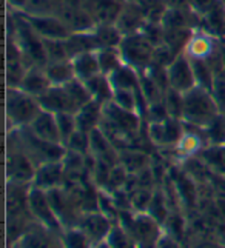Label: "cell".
I'll use <instances>...</instances> for the list:
<instances>
[{"mask_svg": "<svg viewBox=\"0 0 225 248\" xmlns=\"http://www.w3.org/2000/svg\"><path fill=\"white\" fill-rule=\"evenodd\" d=\"M177 148L184 153V155H192L201 148V138L194 133H184L182 138L177 142Z\"/></svg>", "mask_w": 225, "mask_h": 248, "instance_id": "31", "label": "cell"}, {"mask_svg": "<svg viewBox=\"0 0 225 248\" xmlns=\"http://www.w3.org/2000/svg\"><path fill=\"white\" fill-rule=\"evenodd\" d=\"M64 167V160L45 162V164L39 165V168L36 170V176H34V186L45 191L57 188V185L62 182Z\"/></svg>", "mask_w": 225, "mask_h": 248, "instance_id": "14", "label": "cell"}, {"mask_svg": "<svg viewBox=\"0 0 225 248\" xmlns=\"http://www.w3.org/2000/svg\"><path fill=\"white\" fill-rule=\"evenodd\" d=\"M43 46H45V53L48 63L49 62H62V61H71L70 53H68L66 42L57 40V39H43Z\"/></svg>", "mask_w": 225, "mask_h": 248, "instance_id": "27", "label": "cell"}, {"mask_svg": "<svg viewBox=\"0 0 225 248\" xmlns=\"http://www.w3.org/2000/svg\"><path fill=\"white\" fill-rule=\"evenodd\" d=\"M57 117V125L60 131V138H62V143L66 147L68 140L77 130V122H76V114L71 113H59Z\"/></svg>", "mask_w": 225, "mask_h": 248, "instance_id": "29", "label": "cell"}, {"mask_svg": "<svg viewBox=\"0 0 225 248\" xmlns=\"http://www.w3.org/2000/svg\"><path fill=\"white\" fill-rule=\"evenodd\" d=\"M94 34L100 44V48H119L124 34L117 30L116 25H96Z\"/></svg>", "mask_w": 225, "mask_h": 248, "instance_id": "23", "label": "cell"}, {"mask_svg": "<svg viewBox=\"0 0 225 248\" xmlns=\"http://www.w3.org/2000/svg\"><path fill=\"white\" fill-rule=\"evenodd\" d=\"M156 46L144 36V32L124 36L119 45V53L125 65L133 66L139 73L148 70L153 63Z\"/></svg>", "mask_w": 225, "mask_h": 248, "instance_id": "3", "label": "cell"}, {"mask_svg": "<svg viewBox=\"0 0 225 248\" xmlns=\"http://www.w3.org/2000/svg\"><path fill=\"white\" fill-rule=\"evenodd\" d=\"M86 85V88L91 93L93 100L99 102L100 105H105L107 102L112 100V94H114V90H112V85L108 79V76L105 74H97L94 76L93 79L83 82Z\"/></svg>", "mask_w": 225, "mask_h": 248, "instance_id": "21", "label": "cell"}, {"mask_svg": "<svg viewBox=\"0 0 225 248\" xmlns=\"http://www.w3.org/2000/svg\"><path fill=\"white\" fill-rule=\"evenodd\" d=\"M80 230L90 239V242H100L111 232L110 219L100 213H91V215L85 216Z\"/></svg>", "mask_w": 225, "mask_h": 248, "instance_id": "16", "label": "cell"}, {"mask_svg": "<svg viewBox=\"0 0 225 248\" xmlns=\"http://www.w3.org/2000/svg\"><path fill=\"white\" fill-rule=\"evenodd\" d=\"M159 248H176V245L173 244L171 241H167V239H165V241H162V242H161Z\"/></svg>", "mask_w": 225, "mask_h": 248, "instance_id": "37", "label": "cell"}, {"mask_svg": "<svg viewBox=\"0 0 225 248\" xmlns=\"http://www.w3.org/2000/svg\"><path fill=\"white\" fill-rule=\"evenodd\" d=\"M28 128L32 131V134H36L42 140H47L51 143H62V138H60V131L57 125V117L51 111L42 109L37 114V117L31 122V125H28Z\"/></svg>", "mask_w": 225, "mask_h": 248, "instance_id": "11", "label": "cell"}, {"mask_svg": "<svg viewBox=\"0 0 225 248\" xmlns=\"http://www.w3.org/2000/svg\"><path fill=\"white\" fill-rule=\"evenodd\" d=\"M125 182V170L122 167H114L111 168V173L108 177V185H112V188H119L120 185H124Z\"/></svg>", "mask_w": 225, "mask_h": 248, "instance_id": "34", "label": "cell"}, {"mask_svg": "<svg viewBox=\"0 0 225 248\" xmlns=\"http://www.w3.org/2000/svg\"><path fill=\"white\" fill-rule=\"evenodd\" d=\"M190 61H192V66L194 71L196 85L213 93L214 79H213V71H211L210 65L207 63L205 59H190Z\"/></svg>", "mask_w": 225, "mask_h": 248, "instance_id": "24", "label": "cell"}, {"mask_svg": "<svg viewBox=\"0 0 225 248\" xmlns=\"http://www.w3.org/2000/svg\"><path fill=\"white\" fill-rule=\"evenodd\" d=\"M39 102L43 109L51 111V113L59 114V113H71L77 114L79 113V107H77L74 97L71 96L70 90L65 85L60 87H51L42 97H39Z\"/></svg>", "mask_w": 225, "mask_h": 248, "instance_id": "6", "label": "cell"}, {"mask_svg": "<svg viewBox=\"0 0 225 248\" xmlns=\"http://www.w3.org/2000/svg\"><path fill=\"white\" fill-rule=\"evenodd\" d=\"M180 119L168 117L165 121L150 122L148 125V136L150 139L158 145H173L177 143L182 138L184 128L180 125Z\"/></svg>", "mask_w": 225, "mask_h": 248, "instance_id": "10", "label": "cell"}, {"mask_svg": "<svg viewBox=\"0 0 225 248\" xmlns=\"http://www.w3.org/2000/svg\"><path fill=\"white\" fill-rule=\"evenodd\" d=\"M66 148L70 151L79 153V155H85L90 150V134L83 133L80 130H76L74 134L70 138L66 143Z\"/></svg>", "mask_w": 225, "mask_h": 248, "instance_id": "30", "label": "cell"}, {"mask_svg": "<svg viewBox=\"0 0 225 248\" xmlns=\"http://www.w3.org/2000/svg\"><path fill=\"white\" fill-rule=\"evenodd\" d=\"M28 207L36 219H39L45 228L49 230H57L59 228V217L53 210L48 199V193L45 190L34 186L32 190L28 193Z\"/></svg>", "mask_w": 225, "mask_h": 248, "instance_id": "7", "label": "cell"}, {"mask_svg": "<svg viewBox=\"0 0 225 248\" xmlns=\"http://www.w3.org/2000/svg\"><path fill=\"white\" fill-rule=\"evenodd\" d=\"M65 245L66 248H90V239L82 230H71L65 234Z\"/></svg>", "mask_w": 225, "mask_h": 248, "instance_id": "32", "label": "cell"}, {"mask_svg": "<svg viewBox=\"0 0 225 248\" xmlns=\"http://www.w3.org/2000/svg\"><path fill=\"white\" fill-rule=\"evenodd\" d=\"M167 78L170 88L185 94L196 87V78L192 66V61L185 53L177 54L167 66Z\"/></svg>", "mask_w": 225, "mask_h": 248, "instance_id": "4", "label": "cell"}, {"mask_svg": "<svg viewBox=\"0 0 225 248\" xmlns=\"http://www.w3.org/2000/svg\"><path fill=\"white\" fill-rule=\"evenodd\" d=\"M76 79L82 82H86L93 79L94 76L102 74L100 63L97 57V51H88V53H82L79 56H74L71 59Z\"/></svg>", "mask_w": 225, "mask_h": 248, "instance_id": "15", "label": "cell"}, {"mask_svg": "<svg viewBox=\"0 0 225 248\" xmlns=\"http://www.w3.org/2000/svg\"><path fill=\"white\" fill-rule=\"evenodd\" d=\"M108 79L112 85V90H137L141 87V74L129 65H120L116 71H112Z\"/></svg>", "mask_w": 225, "mask_h": 248, "instance_id": "17", "label": "cell"}, {"mask_svg": "<svg viewBox=\"0 0 225 248\" xmlns=\"http://www.w3.org/2000/svg\"><path fill=\"white\" fill-rule=\"evenodd\" d=\"M204 157L213 167L225 171V147H211L204 151Z\"/></svg>", "mask_w": 225, "mask_h": 248, "instance_id": "33", "label": "cell"}, {"mask_svg": "<svg viewBox=\"0 0 225 248\" xmlns=\"http://www.w3.org/2000/svg\"><path fill=\"white\" fill-rule=\"evenodd\" d=\"M8 2H10V5L16 8V10H23V8L27 6L28 0H8Z\"/></svg>", "mask_w": 225, "mask_h": 248, "instance_id": "36", "label": "cell"}, {"mask_svg": "<svg viewBox=\"0 0 225 248\" xmlns=\"http://www.w3.org/2000/svg\"><path fill=\"white\" fill-rule=\"evenodd\" d=\"M102 108L103 105H100L96 100L88 102V104L76 114L77 130L90 134L94 128H97L102 121Z\"/></svg>", "mask_w": 225, "mask_h": 248, "instance_id": "18", "label": "cell"}, {"mask_svg": "<svg viewBox=\"0 0 225 248\" xmlns=\"http://www.w3.org/2000/svg\"><path fill=\"white\" fill-rule=\"evenodd\" d=\"M224 23H225V16H224Z\"/></svg>", "mask_w": 225, "mask_h": 248, "instance_id": "38", "label": "cell"}, {"mask_svg": "<svg viewBox=\"0 0 225 248\" xmlns=\"http://www.w3.org/2000/svg\"><path fill=\"white\" fill-rule=\"evenodd\" d=\"M43 108L37 97L30 96L20 88H10L6 96V114L8 121L14 128H23L31 125Z\"/></svg>", "mask_w": 225, "mask_h": 248, "instance_id": "2", "label": "cell"}, {"mask_svg": "<svg viewBox=\"0 0 225 248\" xmlns=\"http://www.w3.org/2000/svg\"><path fill=\"white\" fill-rule=\"evenodd\" d=\"M23 17L42 39L66 40L73 34V31L60 17L43 14H23Z\"/></svg>", "mask_w": 225, "mask_h": 248, "instance_id": "5", "label": "cell"}, {"mask_svg": "<svg viewBox=\"0 0 225 248\" xmlns=\"http://www.w3.org/2000/svg\"><path fill=\"white\" fill-rule=\"evenodd\" d=\"M53 85H51L48 76L45 73V66H30L25 73L19 88L30 96L42 97Z\"/></svg>", "mask_w": 225, "mask_h": 248, "instance_id": "13", "label": "cell"}, {"mask_svg": "<svg viewBox=\"0 0 225 248\" xmlns=\"http://www.w3.org/2000/svg\"><path fill=\"white\" fill-rule=\"evenodd\" d=\"M163 104L167 107L170 117L182 119V109H184V94L173 88H168L163 93Z\"/></svg>", "mask_w": 225, "mask_h": 248, "instance_id": "28", "label": "cell"}, {"mask_svg": "<svg viewBox=\"0 0 225 248\" xmlns=\"http://www.w3.org/2000/svg\"><path fill=\"white\" fill-rule=\"evenodd\" d=\"M125 0H88L85 10L96 25H116Z\"/></svg>", "mask_w": 225, "mask_h": 248, "instance_id": "9", "label": "cell"}, {"mask_svg": "<svg viewBox=\"0 0 225 248\" xmlns=\"http://www.w3.org/2000/svg\"><path fill=\"white\" fill-rule=\"evenodd\" d=\"M131 230L134 232V236L137 237L142 245H148L153 244L156 239V220L151 216H139L134 217Z\"/></svg>", "mask_w": 225, "mask_h": 248, "instance_id": "22", "label": "cell"}, {"mask_svg": "<svg viewBox=\"0 0 225 248\" xmlns=\"http://www.w3.org/2000/svg\"><path fill=\"white\" fill-rule=\"evenodd\" d=\"M20 248H66V245L65 241L57 239L51 230L47 228V232L36 230L25 234L20 241Z\"/></svg>", "mask_w": 225, "mask_h": 248, "instance_id": "19", "label": "cell"}, {"mask_svg": "<svg viewBox=\"0 0 225 248\" xmlns=\"http://www.w3.org/2000/svg\"><path fill=\"white\" fill-rule=\"evenodd\" d=\"M211 40L207 36H194L192 37L185 45V51L184 53L190 57V59H205L210 57L211 54Z\"/></svg>", "mask_w": 225, "mask_h": 248, "instance_id": "25", "label": "cell"}, {"mask_svg": "<svg viewBox=\"0 0 225 248\" xmlns=\"http://www.w3.org/2000/svg\"><path fill=\"white\" fill-rule=\"evenodd\" d=\"M97 57L100 63V71L105 76H110L112 71H116L120 65H124L119 48H100L97 49Z\"/></svg>", "mask_w": 225, "mask_h": 248, "instance_id": "26", "label": "cell"}, {"mask_svg": "<svg viewBox=\"0 0 225 248\" xmlns=\"http://www.w3.org/2000/svg\"><path fill=\"white\" fill-rule=\"evenodd\" d=\"M218 116H221L219 104L211 91L196 85L184 94V109L180 121L187 125L207 128Z\"/></svg>", "mask_w": 225, "mask_h": 248, "instance_id": "1", "label": "cell"}, {"mask_svg": "<svg viewBox=\"0 0 225 248\" xmlns=\"http://www.w3.org/2000/svg\"><path fill=\"white\" fill-rule=\"evenodd\" d=\"M151 194L148 191H137L134 194V198H133V205H134V208L137 210H145V208H148V205L151 202Z\"/></svg>", "mask_w": 225, "mask_h": 248, "instance_id": "35", "label": "cell"}, {"mask_svg": "<svg viewBox=\"0 0 225 248\" xmlns=\"http://www.w3.org/2000/svg\"><path fill=\"white\" fill-rule=\"evenodd\" d=\"M146 22L148 20H146V16L139 2L137 0H125V5L116 22V27L124 36H129V34L141 32Z\"/></svg>", "mask_w": 225, "mask_h": 248, "instance_id": "8", "label": "cell"}, {"mask_svg": "<svg viewBox=\"0 0 225 248\" xmlns=\"http://www.w3.org/2000/svg\"><path fill=\"white\" fill-rule=\"evenodd\" d=\"M36 176V170H34V164L31 157L22 151H13L8 156V177L13 182H30L34 181Z\"/></svg>", "mask_w": 225, "mask_h": 248, "instance_id": "12", "label": "cell"}, {"mask_svg": "<svg viewBox=\"0 0 225 248\" xmlns=\"http://www.w3.org/2000/svg\"><path fill=\"white\" fill-rule=\"evenodd\" d=\"M45 73L48 76L51 85H54V87H60V85H65L68 82H71L73 79H76L71 61L49 62L45 65Z\"/></svg>", "mask_w": 225, "mask_h": 248, "instance_id": "20", "label": "cell"}]
</instances>
